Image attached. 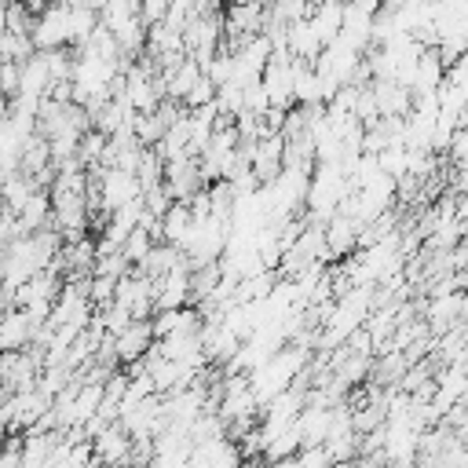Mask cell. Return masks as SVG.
<instances>
[{"instance_id": "4", "label": "cell", "mask_w": 468, "mask_h": 468, "mask_svg": "<svg viewBox=\"0 0 468 468\" xmlns=\"http://www.w3.org/2000/svg\"><path fill=\"white\" fill-rule=\"evenodd\" d=\"M322 238H325V252H329V260H344L347 252H355L358 223H355L351 216H340V212H333V216L322 223Z\"/></svg>"}, {"instance_id": "2", "label": "cell", "mask_w": 468, "mask_h": 468, "mask_svg": "<svg viewBox=\"0 0 468 468\" xmlns=\"http://www.w3.org/2000/svg\"><path fill=\"white\" fill-rule=\"evenodd\" d=\"M128 453H132V435L110 420L95 439H91V457L95 464H128Z\"/></svg>"}, {"instance_id": "7", "label": "cell", "mask_w": 468, "mask_h": 468, "mask_svg": "<svg viewBox=\"0 0 468 468\" xmlns=\"http://www.w3.org/2000/svg\"><path fill=\"white\" fill-rule=\"evenodd\" d=\"M212 99H216V84L201 73V77L194 80V88L183 95V102H179V106H183V110H197V106H205V102H212Z\"/></svg>"}, {"instance_id": "6", "label": "cell", "mask_w": 468, "mask_h": 468, "mask_svg": "<svg viewBox=\"0 0 468 468\" xmlns=\"http://www.w3.org/2000/svg\"><path fill=\"white\" fill-rule=\"evenodd\" d=\"M150 245H154V238H150L143 227H135L132 234H124V241H121V249H117V252H121V256H124V263L135 271V267H139V260L150 252Z\"/></svg>"}, {"instance_id": "9", "label": "cell", "mask_w": 468, "mask_h": 468, "mask_svg": "<svg viewBox=\"0 0 468 468\" xmlns=\"http://www.w3.org/2000/svg\"><path fill=\"white\" fill-rule=\"evenodd\" d=\"M102 468H124V464H102Z\"/></svg>"}, {"instance_id": "1", "label": "cell", "mask_w": 468, "mask_h": 468, "mask_svg": "<svg viewBox=\"0 0 468 468\" xmlns=\"http://www.w3.org/2000/svg\"><path fill=\"white\" fill-rule=\"evenodd\" d=\"M154 344V329H150V318H135L128 322L121 333H113V362L121 366H132L139 362Z\"/></svg>"}, {"instance_id": "3", "label": "cell", "mask_w": 468, "mask_h": 468, "mask_svg": "<svg viewBox=\"0 0 468 468\" xmlns=\"http://www.w3.org/2000/svg\"><path fill=\"white\" fill-rule=\"evenodd\" d=\"M40 322H33L26 311L11 307L0 314V351H26L33 344V333H37Z\"/></svg>"}, {"instance_id": "8", "label": "cell", "mask_w": 468, "mask_h": 468, "mask_svg": "<svg viewBox=\"0 0 468 468\" xmlns=\"http://www.w3.org/2000/svg\"><path fill=\"white\" fill-rule=\"evenodd\" d=\"M333 461H329V453L322 450V446H303V450H296V468H329Z\"/></svg>"}, {"instance_id": "5", "label": "cell", "mask_w": 468, "mask_h": 468, "mask_svg": "<svg viewBox=\"0 0 468 468\" xmlns=\"http://www.w3.org/2000/svg\"><path fill=\"white\" fill-rule=\"evenodd\" d=\"M176 263H183V252H179V249H172V245H165V241H154V245H150V252L139 260V267H135V271H139L143 278L157 282V278H161V274H168Z\"/></svg>"}]
</instances>
